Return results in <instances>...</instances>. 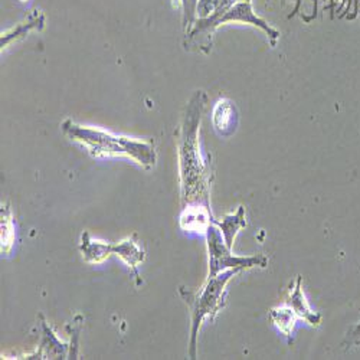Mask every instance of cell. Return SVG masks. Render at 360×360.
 I'll use <instances>...</instances> for the list:
<instances>
[{"label": "cell", "mask_w": 360, "mask_h": 360, "mask_svg": "<svg viewBox=\"0 0 360 360\" xmlns=\"http://www.w3.org/2000/svg\"><path fill=\"white\" fill-rule=\"evenodd\" d=\"M82 316L77 314L74 320L67 324V330L71 333V342H70V359H78V339L82 328Z\"/></svg>", "instance_id": "obj_17"}, {"label": "cell", "mask_w": 360, "mask_h": 360, "mask_svg": "<svg viewBox=\"0 0 360 360\" xmlns=\"http://www.w3.org/2000/svg\"><path fill=\"white\" fill-rule=\"evenodd\" d=\"M2 214V254H9L15 241V228H13V217L9 203L2 205L0 209Z\"/></svg>", "instance_id": "obj_15"}, {"label": "cell", "mask_w": 360, "mask_h": 360, "mask_svg": "<svg viewBox=\"0 0 360 360\" xmlns=\"http://www.w3.org/2000/svg\"><path fill=\"white\" fill-rule=\"evenodd\" d=\"M61 129L70 140L84 147L93 158H127L144 169L156 166L158 152L153 141L136 140L97 127L82 126L71 118L65 120Z\"/></svg>", "instance_id": "obj_2"}, {"label": "cell", "mask_w": 360, "mask_h": 360, "mask_svg": "<svg viewBox=\"0 0 360 360\" xmlns=\"http://www.w3.org/2000/svg\"><path fill=\"white\" fill-rule=\"evenodd\" d=\"M297 317L298 316L287 304L269 310V319L273 320L274 326L287 338H290L292 335V330L297 323Z\"/></svg>", "instance_id": "obj_14"}, {"label": "cell", "mask_w": 360, "mask_h": 360, "mask_svg": "<svg viewBox=\"0 0 360 360\" xmlns=\"http://www.w3.org/2000/svg\"><path fill=\"white\" fill-rule=\"evenodd\" d=\"M212 124L215 131L222 137H229L238 127V110L235 103L229 98H221L217 101L212 111Z\"/></svg>", "instance_id": "obj_7"}, {"label": "cell", "mask_w": 360, "mask_h": 360, "mask_svg": "<svg viewBox=\"0 0 360 360\" xmlns=\"http://www.w3.org/2000/svg\"><path fill=\"white\" fill-rule=\"evenodd\" d=\"M79 251L82 254V258L88 264H101L105 259H108L112 254V244L98 241L94 239L89 232H82L81 243H79Z\"/></svg>", "instance_id": "obj_10"}, {"label": "cell", "mask_w": 360, "mask_h": 360, "mask_svg": "<svg viewBox=\"0 0 360 360\" xmlns=\"http://www.w3.org/2000/svg\"><path fill=\"white\" fill-rule=\"evenodd\" d=\"M180 2H182V6H184V22H185L189 15V0H180Z\"/></svg>", "instance_id": "obj_19"}, {"label": "cell", "mask_w": 360, "mask_h": 360, "mask_svg": "<svg viewBox=\"0 0 360 360\" xmlns=\"http://www.w3.org/2000/svg\"><path fill=\"white\" fill-rule=\"evenodd\" d=\"M359 345H360V321L352 330H349L346 338H345V342H343L345 349H352Z\"/></svg>", "instance_id": "obj_18"}, {"label": "cell", "mask_w": 360, "mask_h": 360, "mask_svg": "<svg viewBox=\"0 0 360 360\" xmlns=\"http://www.w3.org/2000/svg\"><path fill=\"white\" fill-rule=\"evenodd\" d=\"M20 2H23V4H25V2H29V0H20Z\"/></svg>", "instance_id": "obj_20"}, {"label": "cell", "mask_w": 360, "mask_h": 360, "mask_svg": "<svg viewBox=\"0 0 360 360\" xmlns=\"http://www.w3.org/2000/svg\"><path fill=\"white\" fill-rule=\"evenodd\" d=\"M112 254L122 258L139 277L137 266L146 259L144 250L131 238H124L122 241L112 245Z\"/></svg>", "instance_id": "obj_13"}, {"label": "cell", "mask_w": 360, "mask_h": 360, "mask_svg": "<svg viewBox=\"0 0 360 360\" xmlns=\"http://www.w3.org/2000/svg\"><path fill=\"white\" fill-rule=\"evenodd\" d=\"M328 2L326 8L332 11V13H338V18L354 19L360 9V0H328Z\"/></svg>", "instance_id": "obj_16"}, {"label": "cell", "mask_w": 360, "mask_h": 360, "mask_svg": "<svg viewBox=\"0 0 360 360\" xmlns=\"http://www.w3.org/2000/svg\"><path fill=\"white\" fill-rule=\"evenodd\" d=\"M214 224L218 226V229H219V232H221V235L224 238L226 247L232 250L233 241H235L238 232L241 231V229H244V228H247L245 207L244 206H239L236 209V212L228 214L221 221H215Z\"/></svg>", "instance_id": "obj_11"}, {"label": "cell", "mask_w": 360, "mask_h": 360, "mask_svg": "<svg viewBox=\"0 0 360 360\" xmlns=\"http://www.w3.org/2000/svg\"><path fill=\"white\" fill-rule=\"evenodd\" d=\"M39 319L42 328V342L35 353L26 354L25 359H70V345L63 343L56 338L44 314H39Z\"/></svg>", "instance_id": "obj_6"}, {"label": "cell", "mask_w": 360, "mask_h": 360, "mask_svg": "<svg viewBox=\"0 0 360 360\" xmlns=\"http://www.w3.org/2000/svg\"><path fill=\"white\" fill-rule=\"evenodd\" d=\"M214 217L211 207L203 205H191L185 206L182 215H180V226L186 232L206 233L207 228L214 224Z\"/></svg>", "instance_id": "obj_9"}, {"label": "cell", "mask_w": 360, "mask_h": 360, "mask_svg": "<svg viewBox=\"0 0 360 360\" xmlns=\"http://www.w3.org/2000/svg\"><path fill=\"white\" fill-rule=\"evenodd\" d=\"M206 248H207V277H215L226 269H250L255 266L265 268L268 265V258L265 255H251V257H236L232 255L231 248L226 247L224 238L215 224L206 231Z\"/></svg>", "instance_id": "obj_5"}, {"label": "cell", "mask_w": 360, "mask_h": 360, "mask_svg": "<svg viewBox=\"0 0 360 360\" xmlns=\"http://www.w3.org/2000/svg\"><path fill=\"white\" fill-rule=\"evenodd\" d=\"M243 269H226L215 277H207L206 283L198 290L192 291L186 287H180L179 292L185 300L191 310V342H189V356L191 359H196L198 350V336L202 323L205 319L214 320L217 314L225 306V295L228 283Z\"/></svg>", "instance_id": "obj_3"}, {"label": "cell", "mask_w": 360, "mask_h": 360, "mask_svg": "<svg viewBox=\"0 0 360 360\" xmlns=\"http://www.w3.org/2000/svg\"><path fill=\"white\" fill-rule=\"evenodd\" d=\"M303 278L297 277L292 290L290 291V295L287 298V306L300 317L306 320L310 326L313 327H319L321 323V314L316 313L314 310H311L310 304L307 303L306 295L303 292Z\"/></svg>", "instance_id": "obj_8"}, {"label": "cell", "mask_w": 360, "mask_h": 360, "mask_svg": "<svg viewBox=\"0 0 360 360\" xmlns=\"http://www.w3.org/2000/svg\"><path fill=\"white\" fill-rule=\"evenodd\" d=\"M45 25V16L41 11H35L29 19L12 29L6 31L5 34H2V41H0V45H2V51L6 49L11 44L25 38L29 32L32 31H41Z\"/></svg>", "instance_id": "obj_12"}, {"label": "cell", "mask_w": 360, "mask_h": 360, "mask_svg": "<svg viewBox=\"0 0 360 360\" xmlns=\"http://www.w3.org/2000/svg\"><path fill=\"white\" fill-rule=\"evenodd\" d=\"M228 22H241L247 25L257 26L266 34L269 42L274 46L277 44V39L280 38V32L273 26H269L264 19L257 16L252 11L251 0H241V2L235 4L231 6L226 12L218 16H207L198 20L193 31L191 32L192 39H202L199 44V49L203 52H207L212 45V34L221 25H225Z\"/></svg>", "instance_id": "obj_4"}, {"label": "cell", "mask_w": 360, "mask_h": 360, "mask_svg": "<svg viewBox=\"0 0 360 360\" xmlns=\"http://www.w3.org/2000/svg\"><path fill=\"white\" fill-rule=\"evenodd\" d=\"M206 94L196 91L191 98L179 131V172L184 206L203 205L211 207V170L200 148V122Z\"/></svg>", "instance_id": "obj_1"}]
</instances>
